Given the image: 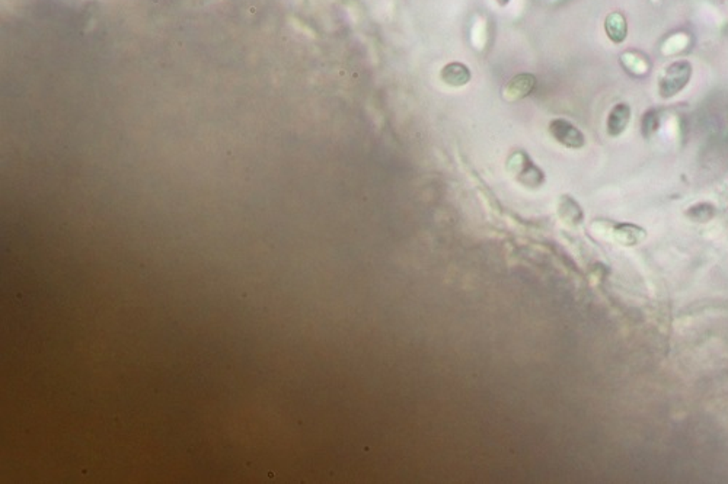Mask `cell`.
<instances>
[{
  "instance_id": "1",
  "label": "cell",
  "mask_w": 728,
  "mask_h": 484,
  "mask_svg": "<svg viewBox=\"0 0 728 484\" xmlns=\"http://www.w3.org/2000/svg\"><path fill=\"white\" fill-rule=\"evenodd\" d=\"M690 78H692V64L689 61L682 60V61H676V63L670 64L666 68L663 78L660 79V85H659L660 96L664 99H670V98L676 96L687 86Z\"/></svg>"
},
{
  "instance_id": "2",
  "label": "cell",
  "mask_w": 728,
  "mask_h": 484,
  "mask_svg": "<svg viewBox=\"0 0 728 484\" xmlns=\"http://www.w3.org/2000/svg\"><path fill=\"white\" fill-rule=\"evenodd\" d=\"M508 170L516 179L532 188H537L543 183V172L530 160L525 152L515 153L508 160Z\"/></svg>"
},
{
  "instance_id": "3",
  "label": "cell",
  "mask_w": 728,
  "mask_h": 484,
  "mask_svg": "<svg viewBox=\"0 0 728 484\" xmlns=\"http://www.w3.org/2000/svg\"><path fill=\"white\" fill-rule=\"evenodd\" d=\"M550 133L560 144L568 148H581L586 143L585 134L564 118L552 120L550 123Z\"/></svg>"
},
{
  "instance_id": "4",
  "label": "cell",
  "mask_w": 728,
  "mask_h": 484,
  "mask_svg": "<svg viewBox=\"0 0 728 484\" xmlns=\"http://www.w3.org/2000/svg\"><path fill=\"white\" fill-rule=\"evenodd\" d=\"M536 86V78L530 73H522L510 81L504 89V99L517 102L527 98Z\"/></svg>"
},
{
  "instance_id": "5",
  "label": "cell",
  "mask_w": 728,
  "mask_h": 484,
  "mask_svg": "<svg viewBox=\"0 0 728 484\" xmlns=\"http://www.w3.org/2000/svg\"><path fill=\"white\" fill-rule=\"evenodd\" d=\"M612 237L622 246H637L647 239V230L631 222H619L612 227Z\"/></svg>"
},
{
  "instance_id": "6",
  "label": "cell",
  "mask_w": 728,
  "mask_h": 484,
  "mask_svg": "<svg viewBox=\"0 0 728 484\" xmlns=\"http://www.w3.org/2000/svg\"><path fill=\"white\" fill-rule=\"evenodd\" d=\"M631 121V106L628 103H617L612 108L607 117V134L610 137L621 135Z\"/></svg>"
},
{
  "instance_id": "7",
  "label": "cell",
  "mask_w": 728,
  "mask_h": 484,
  "mask_svg": "<svg viewBox=\"0 0 728 484\" xmlns=\"http://www.w3.org/2000/svg\"><path fill=\"white\" fill-rule=\"evenodd\" d=\"M440 78L446 85H449L452 88H462L470 82L472 74H470V70L467 66H465L463 63L455 61V63L446 64L442 68Z\"/></svg>"
},
{
  "instance_id": "8",
  "label": "cell",
  "mask_w": 728,
  "mask_h": 484,
  "mask_svg": "<svg viewBox=\"0 0 728 484\" xmlns=\"http://www.w3.org/2000/svg\"><path fill=\"white\" fill-rule=\"evenodd\" d=\"M605 29H606L609 40L613 41L615 44H621L627 40L628 25H627V19L624 18L622 14H619V12L609 14L605 21Z\"/></svg>"
},
{
  "instance_id": "9",
  "label": "cell",
  "mask_w": 728,
  "mask_h": 484,
  "mask_svg": "<svg viewBox=\"0 0 728 484\" xmlns=\"http://www.w3.org/2000/svg\"><path fill=\"white\" fill-rule=\"evenodd\" d=\"M560 214L564 220L571 222V225H580V222L582 221V211H581L580 205L570 197L561 198Z\"/></svg>"
},
{
  "instance_id": "10",
  "label": "cell",
  "mask_w": 728,
  "mask_h": 484,
  "mask_svg": "<svg viewBox=\"0 0 728 484\" xmlns=\"http://www.w3.org/2000/svg\"><path fill=\"white\" fill-rule=\"evenodd\" d=\"M686 214L692 220H695L698 222H704V221H708V220H711L714 217L715 208L711 204H708V202L707 204L702 202V204H698L695 207H690Z\"/></svg>"
},
{
  "instance_id": "11",
  "label": "cell",
  "mask_w": 728,
  "mask_h": 484,
  "mask_svg": "<svg viewBox=\"0 0 728 484\" xmlns=\"http://www.w3.org/2000/svg\"><path fill=\"white\" fill-rule=\"evenodd\" d=\"M660 125V120H659V115L655 110H649V113H647L642 118V133L644 135H651L654 131H657Z\"/></svg>"
},
{
  "instance_id": "12",
  "label": "cell",
  "mask_w": 728,
  "mask_h": 484,
  "mask_svg": "<svg viewBox=\"0 0 728 484\" xmlns=\"http://www.w3.org/2000/svg\"><path fill=\"white\" fill-rule=\"evenodd\" d=\"M495 2L500 5V6H507L510 4V0H495Z\"/></svg>"
}]
</instances>
